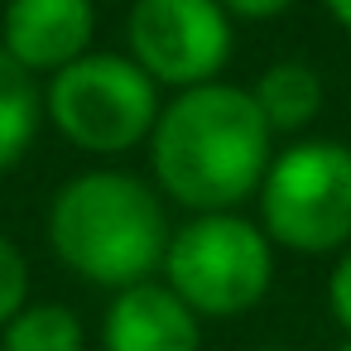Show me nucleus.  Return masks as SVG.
<instances>
[{
	"label": "nucleus",
	"instance_id": "nucleus-10",
	"mask_svg": "<svg viewBox=\"0 0 351 351\" xmlns=\"http://www.w3.org/2000/svg\"><path fill=\"white\" fill-rule=\"evenodd\" d=\"M39 121H44V97L34 87V73H25L0 49V173L29 154Z\"/></svg>",
	"mask_w": 351,
	"mask_h": 351
},
{
	"label": "nucleus",
	"instance_id": "nucleus-4",
	"mask_svg": "<svg viewBox=\"0 0 351 351\" xmlns=\"http://www.w3.org/2000/svg\"><path fill=\"white\" fill-rule=\"evenodd\" d=\"M164 284L197 317L250 313L274 284V241L241 212L193 217L169 236Z\"/></svg>",
	"mask_w": 351,
	"mask_h": 351
},
{
	"label": "nucleus",
	"instance_id": "nucleus-17",
	"mask_svg": "<svg viewBox=\"0 0 351 351\" xmlns=\"http://www.w3.org/2000/svg\"><path fill=\"white\" fill-rule=\"evenodd\" d=\"M269 351H293V346H269Z\"/></svg>",
	"mask_w": 351,
	"mask_h": 351
},
{
	"label": "nucleus",
	"instance_id": "nucleus-2",
	"mask_svg": "<svg viewBox=\"0 0 351 351\" xmlns=\"http://www.w3.org/2000/svg\"><path fill=\"white\" fill-rule=\"evenodd\" d=\"M169 212L159 193L121 169H92L58 188L49 207V245L77 279L97 289H135L164 269Z\"/></svg>",
	"mask_w": 351,
	"mask_h": 351
},
{
	"label": "nucleus",
	"instance_id": "nucleus-13",
	"mask_svg": "<svg viewBox=\"0 0 351 351\" xmlns=\"http://www.w3.org/2000/svg\"><path fill=\"white\" fill-rule=\"evenodd\" d=\"M327 308H332V317L341 322V332L351 337V245L341 250V260H337L332 274H327Z\"/></svg>",
	"mask_w": 351,
	"mask_h": 351
},
{
	"label": "nucleus",
	"instance_id": "nucleus-9",
	"mask_svg": "<svg viewBox=\"0 0 351 351\" xmlns=\"http://www.w3.org/2000/svg\"><path fill=\"white\" fill-rule=\"evenodd\" d=\"M250 97H255V106H260V116H265V125L274 135H298L322 111V77L308 63L284 58V63H274V68L260 73V82L250 87Z\"/></svg>",
	"mask_w": 351,
	"mask_h": 351
},
{
	"label": "nucleus",
	"instance_id": "nucleus-7",
	"mask_svg": "<svg viewBox=\"0 0 351 351\" xmlns=\"http://www.w3.org/2000/svg\"><path fill=\"white\" fill-rule=\"evenodd\" d=\"M97 39V5L92 0H5L0 15V49L25 73H63L68 63L87 58Z\"/></svg>",
	"mask_w": 351,
	"mask_h": 351
},
{
	"label": "nucleus",
	"instance_id": "nucleus-1",
	"mask_svg": "<svg viewBox=\"0 0 351 351\" xmlns=\"http://www.w3.org/2000/svg\"><path fill=\"white\" fill-rule=\"evenodd\" d=\"M149 164L159 188L193 217L236 212L260 193L274 164V130L265 125L250 87L202 82L164 101L149 135Z\"/></svg>",
	"mask_w": 351,
	"mask_h": 351
},
{
	"label": "nucleus",
	"instance_id": "nucleus-12",
	"mask_svg": "<svg viewBox=\"0 0 351 351\" xmlns=\"http://www.w3.org/2000/svg\"><path fill=\"white\" fill-rule=\"evenodd\" d=\"M25 303H29V265H25V250L10 236H0V327H5Z\"/></svg>",
	"mask_w": 351,
	"mask_h": 351
},
{
	"label": "nucleus",
	"instance_id": "nucleus-8",
	"mask_svg": "<svg viewBox=\"0 0 351 351\" xmlns=\"http://www.w3.org/2000/svg\"><path fill=\"white\" fill-rule=\"evenodd\" d=\"M101 351H202V317L169 284L145 279L106 303Z\"/></svg>",
	"mask_w": 351,
	"mask_h": 351
},
{
	"label": "nucleus",
	"instance_id": "nucleus-3",
	"mask_svg": "<svg viewBox=\"0 0 351 351\" xmlns=\"http://www.w3.org/2000/svg\"><path fill=\"white\" fill-rule=\"evenodd\" d=\"M44 111L68 145L87 154H125L149 145L164 101L159 82L130 53H87L49 77Z\"/></svg>",
	"mask_w": 351,
	"mask_h": 351
},
{
	"label": "nucleus",
	"instance_id": "nucleus-16",
	"mask_svg": "<svg viewBox=\"0 0 351 351\" xmlns=\"http://www.w3.org/2000/svg\"><path fill=\"white\" fill-rule=\"evenodd\" d=\"M337 351H351V337H346V341H341V346H337Z\"/></svg>",
	"mask_w": 351,
	"mask_h": 351
},
{
	"label": "nucleus",
	"instance_id": "nucleus-5",
	"mask_svg": "<svg viewBox=\"0 0 351 351\" xmlns=\"http://www.w3.org/2000/svg\"><path fill=\"white\" fill-rule=\"evenodd\" d=\"M260 231L298 255L351 245V149L337 140H298L274 154L260 183Z\"/></svg>",
	"mask_w": 351,
	"mask_h": 351
},
{
	"label": "nucleus",
	"instance_id": "nucleus-6",
	"mask_svg": "<svg viewBox=\"0 0 351 351\" xmlns=\"http://www.w3.org/2000/svg\"><path fill=\"white\" fill-rule=\"evenodd\" d=\"M130 58L173 92L221 82L231 58V15L221 0H135L125 20Z\"/></svg>",
	"mask_w": 351,
	"mask_h": 351
},
{
	"label": "nucleus",
	"instance_id": "nucleus-14",
	"mask_svg": "<svg viewBox=\"0 0 351 351\" xmlns=\"http://www.w3.org/2000/svg\"><path fill=\"white\" fill-rule=\"evenodd\" d=\"M289 5H298V0H221V10L231 20H274Z\"/></svg>",
	"mask_w": 351,
	"mask_h": 351
},
{
	"label": "nucleus",
	"instance_id": "nucleus-15",
	"mask_svg": "<svg viewBox=\"0 0 351 351\" xmlns=\"http://www.w3.org/2000/svg\"><path fill=\"white\" fill-rule=\"evenodd\" d=\"M322 5H327V15H332V20L351 34V0H322Z\"/></svg>",
	"mask_w": 351,
	"mask_h": 351
},
{
	"label": "nucleus",
	"instance_id": "nucleus-11",
	"mask_svg": "<svg viewBox=\"0 0 351 351\" xmlns=\"http://www.w3.org/2000/svg\"><path fill=\"white\" fill-rule=\"evenodd\" d=\"M82 317L68 303H25L0 327V351H82Z\"/></svg>",
	"mask_w": 351,
	"mask_h": 351
}]
</instances>
